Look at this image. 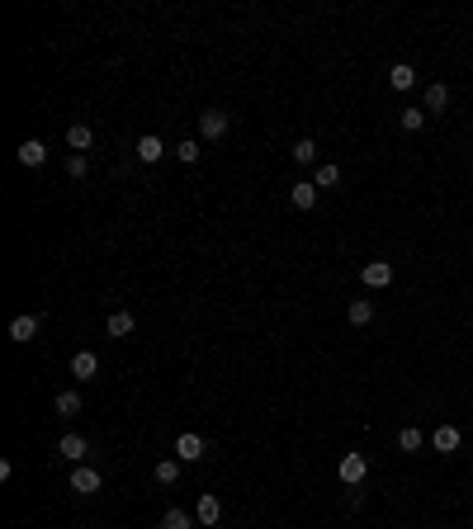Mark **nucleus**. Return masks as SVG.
Returning a JSON list of instances; mask_svg holds the SVG:
<instances>
[{
  "label": "nucleus",
  "instance_id": "nucleus-1",
  "mask_svg": "<svg viewBox=\"0 0 473 529\" xmlns=\"http://www.w3.org/2000/svg\"><path fill=\"white\" fill-rule=\"evenodd\" d=\"M364 473H369V458H364V454H346V458H341V482L346 487H360Z\"/></svg>",
  "mask_w": 473,
  "mask_h": 529
},
{
  "label": "nucleus",
  "instance_id": "nucleus-2",
  "mask_svg": "<svg viewBox=\"0 0 473 529\" xmlns=\"http://www.w3.org/2000/svg\"><path fill=\"white\" fill-rule=\"evenodd\" d=\"M222 133H227V114H222V109H204V114H199V138L218 142Z\"/></svg>",
  "mask_w": 473,
  "mask_h": 529
},
{
  "label": "nucleus",
  "instance_id": "nucleus-3",
  "mask_svg": "<svg viewBox=\"0 0 473 529\" xmlns=\"http://www.w3.org/2000/svg\"><path fill=\"white\" fill-rule=\"evenodd\" d=\"M360 279H364V288H388V284H393V264L369 260V264L360 269Z\"/></svg>",
  "mask_w": 473,
  "mask_h": 529
},
{
  "label": "nucleus",
  "instance_id": "nucleus-4",
  "mask_svg": "<svg viewBox=\"0 0 473 529\" xmlns=\"http://www.w3.org/2000/svg\"><path fill=\"white\" fill-rule=\"evenodd\" d=\"M175 454H180V463H199V458H204V439L194 435V430H180V439H175Z\"/></svg>",
  "mask_w": 473,
  "mask_h": 529
},
{
  "label": "nucleus",
  "instance_id": "nucleus-5",
  "mask_svg": "<svg viewBox=\"0 0 473 529\" xmlns=\"http://www.w3.org/2000/svg\"><path fill=\"white\" fill-rule=\"evenodd\" d=\"M100 487H104V478H100L95 468H76V473H71V492H76V497H95Z\"/></svg>",
  "mask_w": 473,
  "mask_h": 529
},
{
  "label": "nucleus",
  "instance_id": "nucleus-6",
  "mask_svg": "<svg viewBox=\"0 0 473 529\" xmlns=\"http://www.w3.org/2000/svg\"><path fill=\"white\" fill-rule=\"evenodd\" d=\"M57 454H62L66 463H80V458L90 454V439H85V435H62V439H57Z\"/></svg>",
  "mask_w": 473,
  "mask_h": 529
},
{
  "label": "nucleus",
  "instance_id": "nucleus-7",
  "mask_svg": "<svg viewBox=\"0 0 473 529\" xmlns=\"http://www.w3.org/2000/svg\"><path fill=\"white\" fill-rule=\"evenodd\" d=\"M218 515H222L218 492H204V497H199V506H194V520H199V525H218Z\"/></svg>",
  "mask_w": 473,
  "mask_h": 529
},
{
  "label": "nucleus",
  "instance_id": "nucleus-8",
  "mask_svg": "<svg viewBox=\"0 0 473 529\" xmlns=\"http://www.w3.org/2000/svg\"><path fill=\"white\" fill-rule=\"evenodd\" d=\"M15 161H19V166H29V171H33V166H43V161H47V147H43V142H38V138H29V142H19V152H15Z\"/></svg>",
  "mask_w": 473,
  "mask_h": 529
},
{
  "label": "nucleus",
  "instance_id": "nucleus-9",
  "mask_svg": "<svg viewBox=\"0 0 473 529\" xmlns=\"http://www.w3.org/2000/svg\"><path fill=\"white\" fill-rule=\"evenodd\" d=\"M33 336H38V317H33V312H24V317H15V322H10V341L29 345Z\"/></svg>",
  "mask_w": 473,
  "mask_h": 529
},
{
  "label": "nucleus",
  "instance_id": "nucleus-10",
  "mask_svg": "<svg viewBox=\"0 0 473 529\" xmlns=\"http://www.w3.org/2000/svg\"><path fill=\"white\" fill-rule=\"evenodd\" d=\"M289 199H294V208H303V213H308V208L317 203V185H313V180H299V185L289 189Z\"/></svg>",
  "mask_w": 473,
  "mask_h": 529
},
{
  "label": "nucleus",
  "instance_id": "nucleus-11",
  "mask_svg": "<svg viewBox=\"0 0 473 529\" xmlns=\"http://www.w3.org/2000/svg\"><path fill=\"white\" fill-rule=\"evenodd\" d=\"M90 142H95V133H90V128H85V123H71V128H66V147H71V152H85V147H90Z\"/></svg>",
  "mask_w": 473,
  "mask_h": 529
},
{
  "label": "nucleus",
  "instance_id": "nucleus-12",
  "mask_svg": "<svg viewBox=\"0 0 473 529\" xmlns=\"http://www.w3.org/2000/svg\"><path fill=\"white\" fill-rule=\"evenodd\" d=\"M459 439H464V435H459L455 425H441V430L431 435V444H436V449H441V454H455V449H459Z\"/></svg>",
  "mask_w": 473,
  "mask_h": 529
},
{
  "label": "nucleus",
  "instance_id": "nucleus-13",
  "mask_svg": "<svg viewBox=\"0 0 473 529\" xmlns=\"http://www.w3.org/2000/svg\"><path fill=\"white\" fill-rule=\"evenodd\" d=\"M104 331H109L114 341H119V336H128V331H133V312H109V322H104Z\"/></svg>",
  "mask_w": 473,
  "mask_h": 529
},
{
  "label": "nucleus",
  "instance_id": "nucleus-14",
  "mask_svg": "<svg viewBox=\"0 0 473 529\" xmlns=\"http://www.w3.org/2000/svg\"><path fill=\"white\" fill-rule=\"evenodd\" d=\"M71 374H76V378H95V374H100V359H95L90 350H80V355L71 359Z\"/></svg>",
  "mask_w": 473,
  "mask_h": 529
},
{
  "label": "nucleus",
  "instance_id": "nucleus-15",
  "mask_svg": "<svg viewBox=\"0 0 473 529\" xmlns=\"http://www.w3.org/2000/svg\"><path fill=\"white\" fill-rule=\"evenodd\" d=\"M138 156H142V166H152V161H161V156H166V147H161V138H152V133H147V138L138 142Z\"/></svg>",
  "mask_w": 473,
  "mask_h": 529
},
{
  "label": "nucleus",
  "instance_id": "nucleus-16",
  "mask_svg": "<svg viewBox=\"0 0 473 529\" xmlns=\"http://www.w3.org/2000/svg\"><path fill=\"white\" fill-rule=\"evenodd\" d=\"M388 85H393V90H412V85H417V71H412L407 62H397L393 71H388Z\"/></svg>",
  "mask_w": 473,
  "mask_h": 529
},
{
  "label": "nucleus",
  "instance_id": "nucleus-17",
  "mask_svg": "<svg viewBox=\"0 0 473 529\" xmlns=\"http://www.w3.org/2000/svg\"><path fill=\"white\" fill-rule=\"evenodd\" d=\"M350 322H355V327H369V322H374V303H369V298H360V303H350V312H346Z\"/></svg>",
  "mask_w": 473,
  "mask_h": 529
},
{
  "label": "nucleus",
  "instance_id": "nucleus-18",
  "mask_svg": "<svg viewBox=\"0 0 473 529\" xmlns=\"http://www.w3.org/2000/svg\"><path fill=\"white\" fill-rule=\"evenodd\" d=\"M161 529H194V515L175 506V511H166V515H161Z\"/></svg>",
  "mask_w": 473,
  "mask_h": 529
},
{
  "label": "nucleus",
  "instance_id": "nucleus-19",
  "mask_svg": "<svg viewBox=\"0 0 473 529\" xmlns=\"http://www.w3.org/2000/svg\"><path fill=\"white\" fill-rule=\"evenodd\" d=\"M397 444H402V449H407V454H417V449H421V444H426V435H421V430H417V425H402V430H397Z\"/></svg>",
  "mask_w": 473,
  "mask_h": 529
},
{
  "label": "nucleus",
  "instance_id": "nucleus-20",
  "mask_svg": "<svg viewBox=\"0 0 473 529\" xmlns=\"http://www.w3.org/2000/svg\"><path fill=\"white\" fill-rule=\"evenodd\" d=\"M52 406H57V416H76V411H80V392H71V388L57 392V402H52Z\"/></svg>",
  "mask_w": 473,
  "mask_h": 529
},
{
  "label": "nucleus",
  "instance_id": "nucleus-21",
  "mask_svg": "<svg viewBox=\"0 0 473 529\" xmlns=\"http://www.w3.org/2000/svg\"><path fill=\"white\" fill-rule=\"evenodd\" d=\"M294 161H299V166H313V161H317V142L313 138H299V142H294Z\"/></svg>",
  "mask_w": 473,
  "mask_h": 529
},
{
  "label": "nucleus",
  "instance_id": "nucleus-22",
  "mask_svg": "<svg viewBox=\"0 0 473 529\" xmlns=\"http://www.w3.org/2000/svg\"><path fill=\"white\" fill-rule=\"evenodd\" d=\"M445 104H450V90H445V85H431V90H426V114H441Z\"/></svg>",
  "mask_w": 473,
  "mask_h": 529
},
{
  "label": "nucleus",
  "instance_id": "nucleus-23",
  "mask_svg": "<svg viewBox=\"0 0 473 529\" xmlns=\"http://www.w3.org/2000/svg\"><path fill=\"white\" fill-rule=\"evenodd\" d=\"M313 185H317V189H336V185H341V171L327 161V166H317V180H313Z\"/></svg>",
  "mask_w": 473,
  "mask_h": 529
},
{
  "label": "nucleus",
  "instance_id": "nucleus-24",
  "mask_svg": "<svg viewBox=\"0 0 473 529\" xmlns=\"http://www.w3.org/2000/svg\"><path fill=\"white\" fill-rule=\"evenodd\" d=\"M175 478H180V463H175V458H161V463H157V482H161V487H171Z\"/></svg>",
  "mask_w": 473,
  "mask_h": 529
},
{
  "label": "nucleus",
  "instance_id": "nucleus-25",
  "mask_svg": "<svg viewBox=\"0 0 473 529\" xmlns=\"http://www.w3.org/2000/svg\"><path fill=\"white\" fill-rule=\"evenodd\" d=\"M397 123L407 128V133H417V128L426 123V109H407V114H397Z\"/></svg>",
  "mask_w": 473,
  "mask_h": 529
},
{
  "label": "nucleus",
  "instance_id": "nucleus-26",
  "mask_svg": "<svg viewBox=\"0 0 473 529\" xmlns=\"http://www.w3.org/2000/svg\"><path fill=\"white\" fill-rule=\"evenodd\" d=\"M85 171H90V161H85V156H71V161H66V175H71V180H80Z\"/></svg>",
  "mask_w": 473,
  "mask_h": 529
},
{
  "label": "nucleus",
  "instance_id": "nucleus-27",
  "mask_svg": "<svg viewBox=\"0 0 473 529\" xmlns=\"http://www.w3.org/2000/svg\"><path fill=\"white\" fill-rule=\"evenodd\" d=\"M180 161L194 166V161H199V142H180Z\"/></svg>",
  "mask_w": 473,
  "mask_h": 529
}]
</instances>
